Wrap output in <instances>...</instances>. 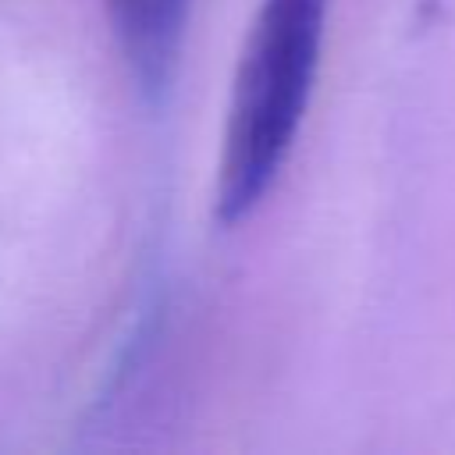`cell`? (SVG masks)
<instances>
[{"label": "cell", "instance_id": "6da1fadb", "mask_svg": "<svg viewBox=\"0 0 455 455\" xmlns=\"http://www.w3.org/2000/svg\"><path fill=\"white\" fill-rule=\"evenodd\" d=\"M331 0H259L238 53L217 160L213 217L242 224L274 188L302 128Z\"/></svg>", "mask_w": 455, "mask_h": 455}, {"label": "cell", "instance_id": "7a4b0ae2", "mask_svg": "<svg viewBox=\"0 0 455 455\" xmlns=\"http://www.w3.org/2000/svg\"><path fill=\"white\" fill-rule=\"evenodd\" d=\"M124 68L149 107H160L174 85L192 0H103Z\"/></svg>", "mask_w": 455, "mask_h": 455}]
</instances>
